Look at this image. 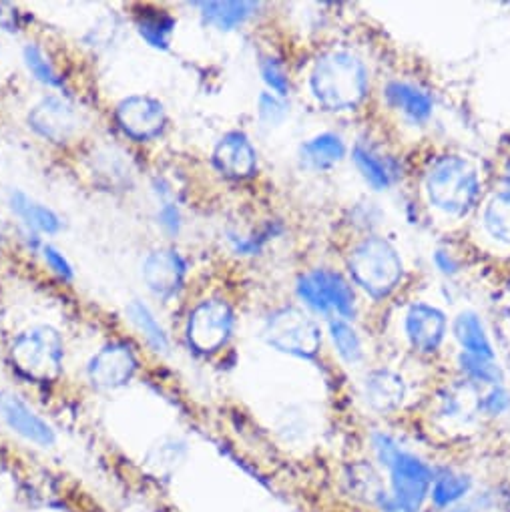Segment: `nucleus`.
Listing matches in <instances>:
<instances>
[{
  "mask_svg": "<svg viewBox=\"0 0 510 512\" xmlns=\"http://www.w3.org/2000/svg\"><path fill=\"white\" fill-rule=\"evenodd\" d=\"M482 177L478 165L464 155H438L422 175V197L440 219L456 221L480 205Z\"/></svg>",
  "mask_w": 510,
  "mask_h": 512,
  "instance_id": "obj_1",
  "label": "nucleus"
},
{
  "mask_svg": "<svg viewBox=\"0 0 510 512\" xmlns=\"http://www.w3.org/2000/svg\"><path fill=\"white\" fill-rule=\"evenodd\" d=\"M372 446L378 462L390 472V490H380L376 504L384 512H420L432 488V468L416 454L404 450L390 434H374Z\"/></svg>",
  "mask_w": 510,
  "mask_h": 512,
  "instance_id": "obj_2",
  "label": "nucleus"
},
{
  "mask_svg": "<svg viewBox=\"0 0 510 512\" xmlns=\"http://www.w3.org/2000/svg\"><path fill=\"white\" fill-rule=\"evenodd\" d=\"M310 93L324 111H352L368 93V67L354 51L332 49L314 63Z\"/></svg>",
  "mask_w": 510,
  "mask_h": 512,
  "instance_id": "obj_3",
  "label": "nucleus"
},
{
  "mask_svg": "<svg viewBox=\"0 0 510 512\" xmlns=\"http://www.w3.org/2000/svg\"><path fill=\"white\" fill-rule=\"evenodd\" d=\"M352 282L372 300H384L398 290L404 278L400 251L384 237L368 235L352 245L348 253Z\"/></svg>",
  "mask_w": 510,
  "mask_h": 512,
  "instance_id": "obj_4",
  "label": "nucleus"
},
{
  "mask_svg": "<svg viewBox=\"0 0 510 512\" xmlns=\"http://www.w3.org/2000/svg\"><path fill=\"white\" fill-rule=\"evenodd\" d=\"M11 358L29 380L51 382L63 368V340L51 326H33L13 342Z\"/></svg>",
  "mask_w": 510,
  "mask_h": 512,
  "instance_id": "obj_5",
  "label": "nucleus"
},
{
  "mask_svg": "<svg viewBox=\"0 0 510 512\" xmlns=\"http://www.w3.org/2000/svg\"><path fill=\"white\" fill-rule=\"evenodd\" d=\"M298 296L314 314L330 320H350L356 312L352 282L334 270H310L298 280Z\"/></svg>",
  "mask_w": 510,
  "mask_h": 512,
  "instance_id": "obj_6",
  "label": "nucleus"
},
{
  "mask_svg": "<svg viewBox=\"0 0 510 512\" xmlns=\"http://www.w3.org/2000/svg\"><path fill=\"white\" fill-rule=\"evenodd\" d=\"M266 342L278 352L312 358L322 346V330L314 322V318H310L302 310L284 308L272 314V318L268 320Z\"/></svg>",
  "mask_w": 510,
  "mask_h": 512,
  "instance_id": "obj_7",
  "label": "nucleus"
},
{
  "mask_svg": "<svg viewBox=\"0 0 510 512\" xmlns=\"http://www.w3.org/2000/svg\"><path fill=\"white\" fill-rule=\"evenodd\" d=\"M398 332L410 350L418 354H434L446 340V314L426 300H414L400 310Z\"/></svg>",
  "mask_w": 510,
  "mask_h": 512,
  "instance_id": "obj_8",
  "label": "nucleus"
},
{
  "mask_svg": "<svg viewBox=\"0 0 510 512\" xmlns=\"http://www.w3.org/2000/svg\"><path fill=\"white\" fill-rule=\"evenodd\" d=\"M233 322V310L227 302L205 300L189 316L187 340L197 352H217L231 338Z\"/></svg>",
  "mask_w": 510,
  "mask_h": 512,
  "instance_id": "obj_9",
  "label": "nucleus"
},
{
  "mask_svg": "<svg viewBox=\"0 0 510 512\" xmlns=\"http://www.w3.org/2000/svg\"><path fill=\"white\" fill-rule=\"evenodd\" d=\"M476 237L492 253H510V185L490 193L476 215Z\"/></svg>",
  "mask_w": 510,
  "mask_h": 512,
  "instance_id": "obj_10",
  "label": "nucleus"
},
{
  "mask_svg": "<svg viewBox=\"0 0 510 512\" xmlns=\"http://www.w3.org/2000/svg\"><path fill=\"white\" fill-rule=\"evenodd\" d=\"M115 119L121 131L135 141L155 139L167 123L163 105L147 95H131L123 99L117 105Z\"/></svg>",
  "mask_w": 510,
  "mask_h": 512,
  "instance_id": "obj_11",
  "label": "nucleus"
},
{
  "mask_svg": "<svg viewBox=\"0 0 510 512\" xmlns=\"http://www.w3.org/2000/svg\"><path fill=\"white\" fill-rule=\"evenodd\" d=\"M137 370V360L127 344L115 342L99 350L89 362V378L93 386L113 390L125 386Z\"/></svg>",
  "mask_w": 510,
  "mask_h": 512,
  "instance_id": "obj_12",
  "label": "nucleus"
},
{
  "mask_svg": "<svg viewBox=\"0 0 510 512\" xmlns=\"http://www.w3.org/2000/svg\"><path fill=\"white\" fill-rule=\"evenodd\" d=\"M29 123L41 137L65 143L79 129V113L63 97H47L29 113Z\"/></svg>",
  "mask_w": 510,
  "mask_h": 512,
  "instance_id": "obj_13",
  "label": "nucleus"
},
{
  "mask_svg": "<svg viewBox=\"0 0 510 512\" xmlns=\"http://www.w3.org/2000/svg\"><path fill=\"white\" fill-rule=\"evenodd\" d=\"M185 260L175 249H157L147 255L143 264V280L149 286V290L167 300L175 296L185 280Z\"/></svg>",
  "mask_w": 510,
  "mask_h": 512,
  "instance_id": "obj_14",
  "label": "nucleus"
},
{
  "mask_svg": "<svg viewBox=\"0 0 510 512\" xmlns=\"http://www.w3.org/2000/svg\"><path fill=\"white\" fill-rule=\"evenodd\" d=\"M388 107L410 125H424L434 113L432 95L418 83L394 79L384 87Z\"/></svg>",
  "mask_w": 510,
  "mask_h": 512,
  "instance_id": "obj_15",
  "label": "nucleus"
},
{
  "mask_svg": "<svg viewBox=\"0 0 510 512\" xmlns=\"http://www.w3.org/2000/svg\"><path fill=\"white\" fill-rule=\"evenodd\" d=\"M213 163L225 177L245 179L258 169V153L243 133L233 131L215 145Z\"/></svg>",
  "mask_w": 510,
  "mask_h": 512,
  "instance_id": "obj_16",
  "label": "nucleus"
},
{
  "mask_svg": "<svg viewBox=\"0 0 510 512\" xmlns=\"http://www.w3.org/2000/svg\"><path fill=\"white\" fill-rule=\"evenodd\" d=\"M0 414H3L5 422L23 438L39 446L55 444V430L39 414H35V410H31L19 396L0 394Z\"/></svg>",
  "mask_w": 510,
  "mask_h": 512,
  "instance_id": "obj_17",
  "label": "nucleus"
},
{
  "mask_svg": "<svg viewBox=\"0 0 510 512\" xmlns=\"http://www.w3.org/2000/svg\"><path fill=\"white\" fill-rule=\"evenodd\" d=\"M450 330H452V336H454L456 344L460 346V352L496 360L492 340H490V336L484 328V322L480 320V316L476 312H472V310L460 312L452 320Z\"/></svg>",
  "mask_w": 510,
  "mask_h": 512,
  "instance_id": "obj_18",
  "label": "nucleus"
},
{
  "mask_svg": "<svg viewBox=\"0 0 510 512\" xmlns=\"http://www.w3.org/2000/svg\"><path fill=\"white\" fill-rule=\"evenodd\" d=\"M348 153L346 141L336 133H320L300 147L302 165L310 171H326L338 165Z\"/></svg>",
  "mask_w": 510,
  "mask_h": 512,
  "instance_id": "obj_19",
  "label": "nucleus"
},
{
  "mask_svg": "<svg viewBox=\"0 0 510 512\" xmlns=\"http://www.w3.org/2000/svg\"><path fill=\"white\" fill-rule=\"evenodd\" d=\"M406 394L402 378L392 370L370 372L364 380V396L368 404L380 412L394 410L402 404Z\"/></svg>",
  "mask_w": 510,
  "mask_h": 512,
  "instance_id": "obj_20",
  "label": "nucleus"
},
{
  "mask_svg": "<svg viewBox=\"0 0 510 512\" xmlns=\"http://www.w3.org/2000/svg\"><path fill=\"white\" fill-rule=\"evenodd\" d=\"M352 159L366 183L372 185L376 191H386L394 183L398 173L394 161L388 155H382L378 149L358 143L352 149Z\"/></svg>",
  "mask_w": 510,
  "mask_h": 512,
  "instance_id": "obj_21",
  "label": "nucleus"
},
{
  "mask_svg": "<svg viewBox=\"0 0 510 512\" xmlns=\"http://www.w3.org/2000/svg\"><path fill=\"white\" fill-rule=\"evenodd\" d=\"M11 207L27 223V227H31L35 231L53 235V233H59L63 227L61 217L51 207L37 203L23 191L11 193Z\"/></svg>",
  "mask_w": 510,
  "mask_h": 512,
  "instance_id": "obj_22",
  "label": "nucleus"
},
{
  "mask_svg": "<svg viewBox=\"0 0 510 512\" xmlns=\"http://www.w3.org/2000/svg\"><path fill=\"white\" fill-rule=\"evenodd\" d=\"M203 21L217 31H233L241 27L258 5L253 3H201Z\"/></svg>",
  "mask_w": 510,
  "mask_h": 512,
  "instance_id": "obj_23",
  "label": "nucleus"
},
{
  "mask_svg": "<svg viewBox=\"0 0 510 512\" xmlns=\"http://www.w3.org/2000/svg\"><path fill=\"white\" fill-rule=\"evenodd\" d=\"M472 482L466 474L446 470L432 480L430 496L438 508H450L468 496Z\"/></svg>",
  "mask_w": 510,
  "mask_h": 512,
  "instance_id": "obj_24",
  "label": "nucleus"
},
{
  "mask_svg": "<svg viewBox=\"0 0 510 512\" xmlns=\"http://www.w3.org/2000/svg\"><path fill=\"white\" fill-rule=\"evenodd\" d=\"M328 332L338 356L346 364L356 366L364 360V342L358 330L348 320H330Z\"/></svg>",
  "mask_w": 510,
  "mask_h": 512,
  "instance_id": "obj_25",
  "label": "nucleus"
},
{
  "mask_svg": "<svg viewBox=\"0 0 510 512\" xmlns=\"http://www.w3.org/2000/svg\"><path fill=\"white\" fill-rule=\"evenodd\" d=\"M137 31L149 47L157 51H167L175 33V19L163 11H151L139 17Z\"/></svg>",
  "mask_w": 510,
  "mask_h": 512,
  "instance_id": "obj_26",
  "label": "nucleus"
},
{
  "mask_svg": "<svg viewBox=\"0 0 510 512\" xmlns=\"http://www.w3.org/2000/svg\"><path fill=\"white\" fill-rule=\"evenodd\" d=\"M127 316L133 322V326L145 336L147 344L155 352H167L169 350V340H167L165 330L161 328V324L157 322L153 312L143 302H139V300L131 302L127 306Z\"/></svg>",
  "mask_w": 510,
  "mask_h": 512,
  "instance_id": "obj_27",
  "label": "nucleus"
},
{
  "mask_svg": "<svg viewBox=\"0 0 510 512\" xmlns=\"http://www.w3.org/2000/svg\"><path fill=\"white\" fill-rule=\"evenodd\" d=\"M456 364L464 376V380L476 384V386H500L502 384V372L492 358H480L472 354L460 352L456 358Z\"/></svg>",
  "mask_w": 510,
  "mask_h": 512,
  "instance_id": "obj_28",
  "label": "nucleus"
},
{
  "mask_svg": "<svg viewBox=\"0 0 510 512\" xmlns=\"http://www.w3.org/2000/svg\"><path fill=\"white\" fill-rule=\"evenodd\" d=\"M23 59L27 69L35 75L37 81L49 85V87H61L63 79L59 77V73L55 71L53 63L49 61V57L43 53L41 47L37 45H27L23 51Z\"/></svg>",
  "mask_w": 510,
  "mask_h": 512,
  "instance_id": "obj_29",
  "label": "nucleus"
},
{
  "mask_svg": "<svg viewBox=\"0 0 510 512\" xmlns=\"http://www.w3.org/2000/svg\"><path fill=\"white\" fill-rule=\"evenodd\" d=\"M260 71H262V77L264 81L268 83V87L278 93L280 97H286L288 91H290V81H288V75L284 71V65L278 61V59H264L262 65H260Z\"/></svg>",
  "mask_w": 510,
  "mask_h": 512,
  "instance_id": "obj_30",
  "label": "nucleus"
},
{
  "mask_svg": "<svg viewBox=\"0 0 510 512\" xmlns=\"http://www.w3.org/2000/svg\"><path fill=\"white\" fill-rule=\"evenodd\" d=\"M508 408H510V394L502 386H490V390L480 396V414L500 416Z\"/></svg>",
  "mask_w": 510,
  "mask_h": 512,
  "instance_id": "obj_31",
  "label": "nucleus"
},
{
  "mask_svg": "<svg viewBox=\"0 0 510 512\" xmlns=\"http://www.w3.org/2000/svg\"><path fill=\"white\" fill-rule=\"evenodd\" d=\"M258 109H260V119L266 125H278L286 117V105L278 97H274L270 93H264L260 97Z\"/></svg>",
  "mask_w": 510,
  "mask_h": 512,
  "instance_id": "obj_32",
  "label": "nucleus"
},
{
  "mask_svg": "<svg viewBox=\"0 0 510 512\" xmlns=\"http://www.w3.org/2000/svg\"><path fill=\"white\" fill-rule=\"evenodd\" d=\"M41 251H43L45 262L49 264V268H51L59 278H63V280H73V276H75L73 266L69 264V260L65 258V255H63L57 247H53V245H43Z\"/></svg>",
  "mask_w": 510,
  "mask_h": 512,
  "instance_id": "obj_33",
  "label": "nucleus"
},
{
  "mask_svg": "<svg viewBox=\"0 0 510 512\" xmlns=\"http://www.w3.org/2000/svg\"><path fill=\"white\" fill-rule=\"evenodd\" d=\"M157 219H159L161 227H163L167 233H171V235L179 233V229H181V213H179L177 205H173V203H163V207L159 209Z\"/></svg>",
  "mask_w": 510,
  "mask_h": 512,
  "instance_id": "obj_34",
  "label": "nucleus"
},
{
  "mask_svg": "<svg viewBox=\"0 0 510 512\" xmlns=\"http://www.w3.org/2000/svg\"><path fill=\"white\" fill-rule=\"evenodd\" d=\"M434 264L438 266V270L442 272V274H456L458 272V262L452 258L450 253H446V251H436V255H434Z\"/></svg>",
  "mask_w": 510,
  "mask_h": 512,
  "instance_id": "obj_35",
  "label": "nucleus"
},
{
  "mask_svg": "<svg viewBox=\"0 0 510 512\" xmlns=\"http://www.w3.org/2000/svg\"><path fill=\"white\" fill-rule=\"evenodd\" d=\"M17 17H19V15H17V9L0 3V27H3L5 31H17V29H19Z\"/></svg>",
  "mask_w": 510,
  "mask_h": 512,
  "instance_id": "obj_36",
  "label": "nucleus"
},
{
  "mask_svg": "<svg viewBox=\"0 0 510 512\" xmlns=\"http://www.w3.org/2000/svg\"><path fill=\"white\" fill-rule=\"evenodd\" d=\"M504 334L510 336V304H508V310L504 314Z\"/></svg>",
  "mask_w": 510,
  "mask_h": 512,
  "instance_id": "obj_37",
  "label": "nucleus"
},
{
  "mask_svg": "<svg viewBox=\"0 0 510 512\" xmlns=\"http://www.w3.org/2000/svg\"><path fill=\"white\" fill-rule=\"evenodd\" d=\"M3 231H5V223H3V219H0V237H3Z\"/></svg>",
  "mask_w": 510,
  "mask_h": 512,
  "instance_id": "obj_38",
  "label": "nucleus"
},
{
  "mask_svg": "<svg viewBox=\"0 0 510 512\" xmlns=\"http://www.w3.org/2000/svg\"><path fill=\"white\" fill-rule=\"evenodd\" d=\"M448 512H464L462 508H454V510H448Z\"/></svg>",
  "mask_w": 510,
  "mask_h": 512,
  "instance_id": "obj_39",
  "label": "nucleus"
}]
</instances>
